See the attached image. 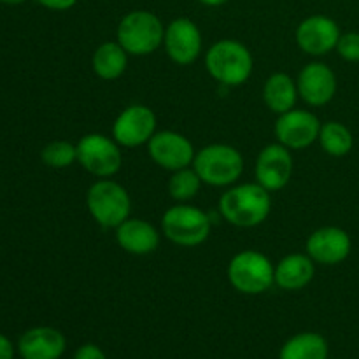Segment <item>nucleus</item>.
Segmentation results:
<instances>
[{"label":"nucleus","mask_w":359,"mask_h":359,"mask_svg":"<svg viewBox=\"0 0 359 359\" xmlns=\"http://www.w3.org/2000/svg\"><path fill=\"white\" fill-rule=\"evenodd\" d=\"M272 210V198L258 182L233 184L221 195L219 212L237 228H255L265 223Z\"/></svg>","instance_id":"f257e3e1"},{"label":"nucleus","mask_w":359,"mask_h":359,"mask_svg":"<svg viewBox=\"0 0 359 359\" xmlns=\"http://www.w3.org/2000/svg\"><path fill=\"white\" fill-rule=\"evenodd\" d=\"M191 167L203 184L212 188H230L244 172V158L237 147L228 144H210L196 151Z\"/></svg>","instance_id":"f03ea898"},{"label":"nucleus","mask_w":359,"mask_h":359,"mask_svg":"<svg viewBox=\"0 0 359 359\" xmlns=\"http://www.w3.org/2000/svg\"><path fill=\"white\" fill-rule=\"evenodd\" d=\"M252 55L242 42L223 39L210 46L205 55V69L224 86H241L251 77Z\"/></svg>","instance_id":"7ed1b4c3"},{"label":"nucleus","mask_w":359,"mask_h":359,"mask_svg":"<svg viewBox=\"0 0 359 359\" xmlns=\"http://www.w3.org/2000/svg\"><path fill=\"white\" fill-rule=\"evenodd\" d=\"M116 37L130 56L153 55L163 46L165 25L151 11H132L121 18Z\"/></svg>","instance_id":"20e7f679"},{"label":"nucleus","mask_w":359,"mask_h":359,"mask_svg":"<svg viewBox=\"0 0 359 359\" xmlns=\"http://www.w3.org/2000/svg\"><path fill=\"white\" fill-rule=\"evenodd\" d=\"M228 280L242 294H262L276 284V266L263 252L245 249L228 265Z\"/></svg>","instance_id":"39448f33"},{"label":"nucleus","mask_w":359,"mask_h":359,"mask_svg":"<svg viewBox=\"0 0 359 359\" xmlns=\"http://www.w3.org/2000/svg\"><path fill=\"white\" fill-rule=\"evenodd\" d=\"M86 205L102 228H118L130 217L132 200L128 191L112 179H98L90 186Z\"/></svg>","instance_id":"423d86ee"},{"label":"nucleus","mask_w":359,"mask_h":359,"mask_svg":"<svg viewBox=\"0 0 359 359\" xmlns=\"http://www.w3.org/2000/svg\"><path fill=\"white\" fill-rule=\"evenodd\" d=\"M212 223L198 207L179 203L170 207L161 217V233L175 245L196 248L209 238Z\"/></svg>","instance_id":"0eeeda50"},{"label":"nucleus","mask_w":359,"mask_h":359,"mask_svg":"<svg viewBox=\"0 0 359 359\" xmlns=\"http://www.w3.org/2000/svg\"><path fill=\"white\" fill-rule=\"evenodd\" d=\"M77 163L98 179H111L121 170V146L104 133H88L77 142Z\"/></svg>","instance_id":"6e6552de"},{"label":"nucleus","mask_w":359,"mask_h":359,"mask_svg":"<svg viewBox=\"0 0 359 359\" xmlns=\"http://www.w3.org/2000/svg\"><path fill=\"white\" fill-rule=\"evenodd\" d=\"M319 132H321L319 118L314 112L304 109H291L284 114H279L273 126L277 142L290 151L307 149L319 139Z\"/></svg>","instance_id":"1a4fd4ad"},{"label":"nucleus","mask_w":359,"mask_h":359,"mask_svg":"<svg viewBox=\"0 0 359 359\" xmlns=\"http://www.w3.org/2000/svg\"><path fill=\"white\" fill-rule=\"evenodd\" d=\"M156 114L142 104L128 105L112 125V139L121 147H139L156 133Z\"/></svg>","instance_id":"9d476101"},{"label":"nucleus","mask_w":359,"mask_h":359,"mask_svg":"<svg viewBox=\"0 0 359 359\" xmlns=\"http://www.w3.org/2000/svg\"><path fill=\"white\" fill-rule=\"evenodd\" d=\"M147 153L158 167L168 172L191 167L196 154L191 140L174 130L154 133L147 142Z\"/></svg>","instance_id":"9b49d317"},{"label":"nucleus","mask_w":359,"mask_h":359,"mask_svg":"<svg viewBox=\"0 0 359 359\" xmlns=\"http://www.w3.org/2000/svg\"><path fill=\"white\" fill-rule=\"evenodd\" d=\"M293 154L279 142L265 146L256 158V182L263 186L266 191H279L286 188L287 182L293 177Z\"/></svg>","instance_id":"f8f14e48"},{"label":"nucleus","mask_w":359,"mask_h":359,"mask_svg":"<svg viewBox=\"0 0 359 359\" xmlns=\"http://www.w3.org/2000/svg\"><path fill=\"white\" fill-rule=\"evenodd\" d=\"M202 34L189 18H175L165 27L163 48L177 65H191L202 53Z\"/></svg>","instance_id":"ddd939ff"},{"label":"nucleus","mask_w":359,"mask_h":359,"mask_svg":"<svg viewBox=\"0 0 359 359\" xmlns=\"http://www.w3.org/2000/svg\"><path fill=\"white\" fill-rule=\"evenodd\" d=\"M340 35L342 34L335 20L323 14H314L298 25L294 39L305 55L325 56L337 49Z\"/></svg>","instance_id":"4468645a"},{"label":"nucleus","mask_w":359,"mask_h":359,"mask_svg":"<svg viewBox=\"0 0 359 359\" xmlns=\"http://www.w3.org/2000/svg\"><path fill=\"white\" fill-rule=\"evenodd\" d=\"M298 95L311 107H323L337 95V76L326 63L312 62L300 70L297 79Z\"/></svg>","instance_id":"2eb2a0df"},{"label":"nucleus","mask_w":359,"mask_h":359,"mask_svg":"<svg viewBox=\"0 0 359 359\" xmlns=\"http://www.w3.org/2000/svg\"><path fill=\"white\" fill-rule=\"evenodd\" d=\"M349 233L339 226H323L319 230L312 231L307 238V255L314 263L325 266L340 265L346 262L351 255Z\"/></svg>","instance_id":"dca6fc26"},{"label":"nucleus","mask_w":359,"mask_h":359,"mask_svg":"<svg viewBox=\"0 0 359 359\" xmlns=\"http://www.w3.org/2000/svg\"><path fill=\"white\" fill-rule=\"evenodd\" d=\"M116 242L128 255L147 256L160 245V233L149 221L128 217L116 228Z\"/></svg>","instance_id":"f3484780"},{"label":"nucleus","mask_w":359,"mask_h":359,"mask_svg":"<svg viewBox=\"0 0 359 359\" xmlns=\"http://www.w3.org/2000/svg\"><path fill=\"white\" fill-rule=\"evenodd\" d=\"M65 337L49 326H37L21 335L18 349L23 359H60L65 353Z\"/></svg>","instance_id":"a211bd4d"},{"label":"nucleus","mask_w":359,"mask_h":359,"mask_svg":"<svg viewBox=\"0 0 359 359\" xmlns=\"http://www.w3.org/2000/svg\"><path fill=\"white\" fill-rule=\"evenodd\" d=\"M316 273L314 262L309 255H294L284 256L276 265V286L284 291H300L312 283Z\"/></svg>","instance_id":"6ab92c4d"},{"label":"nucleus","mask_w":359,"mask_h":359,"mask_svg":"<svg viewBox=\"0 0 359 359\" xmlns=\"http://www.w3.org/2000/svg\"><path fill=\"white\" fill-rule=\"evenodd\" d=\"M298 95L297 81L286 72H276L265 81L263 86V102L276 114H284L297 105Z\"/></svg>","instance_id":"aec40b11"},{"label":"nucleus","mask_w":359,"mask_h":359,"mask_svg":"<svg viewBox=\"0 0 359 359\" xmlns=\"http://www.w3.org/2000/svg\"><path fill=\"white\" fill-rule=\"evenodd\" d=\"M128 53L118 41L104 42L95 49L91 56V69L100 79L116 81L125 74L128 67Z\"/></svg>","instance_id":"412c9836"},{"label":"nucleus","mask_w":359,"mask_h":359,"mask_svg":"<svg viewBox=\"0 0 359 359\" xmlns=\"http://www.w3.org/2000/svg\"><path fill=\"white\" fill-rule=\"evenodd\" d=\"M279 359H328V344L319 333H298L284 344Z\"/></svg>","instance_id":"4be33fe9"},{"label":"nucleus","mask_w":359,"mask_h":359,"mask_svg":"<svg viewBox=\"0 0 359 359\" xmlns=\"http://www.w3.org/2000/svg\"><path fill=\"white\" fill-rule=\"evenodd\" d=\"M318 140L323 151L333 158L347 156L354 146L353 132L340 121H328L321 125Z\"/></svg>","instance_id":"5701e85b"},{"label":"nucleus","mask_w":359,"mask_h":359,"mask_svg":"<svg viewBox=\"0 0 359 359\" xmlns=\"http://www.w3.org/2000/svg\"><path fill=\"white\" fill-rule=\"evenodd\" d=\"M202 179L198 177V174L195 172V168H181V170L172 172L170 179H168V193H170L172 198L179 203L189 202V200L195 198L200 191V186H202Z\"/></svg>","instance_id":"b1692460"},{"label":"nucleus","mask_w":359,"mask_h":359,"mask_svg":"<svg viewBox=\"0 0 359 359\" xmlns=\"http://www.w3.org/2000/svg\"><path fill=\"white\" fill-rule=\"evenodd\" d=\"M41 158L49 168H67L77 161V144L69 140H53L41 151Z\"/></svg>","instance_id":"393cba45"},{"label":"nucleus","mask_w":359,"mask_h":359,"mask_svg":"<svg viewBox=\"0 0 359 359\" xmlns=\"http://www.w3.org/2000/svg\"><path fill=\"white\" fill-rule=\"evenodd\" d=\"M337 53H339L340 58H344L346 62L358 63L359 62V32H347V34L340 35L339 44H337Z\"/></svg>","instance_id":"a878e982"},{"label":"nucleus","mask_w":359,"mask_h":359,"mask_svg":"<svg viewBox=\"0 0 359 359\" xmlns=\"http://www.w3.org/2000/svg\"><path fill=\"white\" fill-rule=\"evenodd\" d=\"M74 359H107L104 354V351L100 349L95 344H86V346H81L79 349L74 354Z\"/></svg>","instance_id":"bb28decb"},{"label":"nucleus","mask_w":359,"mask_h":359,"mask_svg":"<svg viewBox=\"0 0 359 359\" xmlns=\"http://www.w3.org/2000/svg\"><path fill=\"white\" fill-rule=\"evenodd\" d=\"M42 7L51 11H69L77 4V0H37Z\"/></svg>","instance_id":"cd10ccee"},{"label":"nucleus","mask_w":359,"mask_h":359,"mask_svg":"<svg viewBox=\"0 0 359 359\" xmlns=\"http://www.w3.org/2000/svg\"><path fill=\"white\" fill-rule=\"evenodd\" d=\"M13 356H14L13 344L9 342V339L0 335V359H13Z\"/></svg>","instance_id":"c85d7f7f"},{"label":"nucleus","mask_w":359,"mask_h":359,"mask_svg":"<svg viewBox=\"0 0 359 359\" xmlns=\"http://www.w3.org/2000/svg\"><path fill=\"white\" fill-rule=\"evenodd\" d=\"M198 2H202L203 6H209V7H219L223 6V4H226L228 0H198Z\"/></svg>","instance_id":"c756f323"},{"label":"nucleus","mask_w":359,"mask_h":359,"mask_svg":"<svg viewBox=\"0 0 359 359\" xmlns=\"http://www.w3.org/2000/svg\"><path fill=\"white\" fill-rule=\"evenodd\" d=\"M2 4H9V6H16V4L25 2V0H0Z\"/></svg>","instance_id":"7c9ffc66"}]
</instances>
